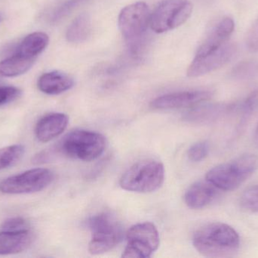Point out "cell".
<instances>
[{
	"instance_id": "6da1fadb",
	"label": "cell",
	"mask_w": 258,
	"mask_h": 258,
	"mask_svg": "<svg viewBox=\"0 0 258 258\" xmlns=\"http://www.w3.org/2000/svg\"><path fill=\"white\" fill-rule=\"evenodd\" d=\"M192 244L197 251L205 257H229L237 252L240 239L230 226L212 223L196 231Z\"/></svg>"
},
{
	"instance_id": "7a4b0ae2",
	"label": "cell",
	"mask_w": 258,
	"mask_h": 258,
	"mask_svg": "<svg viewBox=\"0 0 258 258\" xmlns=\"http://www.w3.org/2000/svg\"><path fill=\"white\" fill-rule=\"evenodd\" d=\"M258 169V156L247 154L211 169L206 180L218 189L231 191L237 189Z\"/></svg>"
},
{
	"instance_id": "3957f363",
	"label": "cell",
	"mask_w": 258,
	"mask_h": 258,
	"mask_svg": "<svg viewBox=\"0 0 258 258\" xmlns=\"http://www.w3.org/2000/svg\"><path fill=\"white\" fill-rule=\"evenodd\" d=\"M165 168L160 162L145 159L128 168L119 180L122 189L138 193H150L163 184Z\"/></svg>"
},
{
	"instance_id": "277c9868",
	"label": "cell",
	"mask_w": 258,
	"mask_h": 258,
	"mask_svg": "<svg viewBox=\"0 0 258 258\" xmlns=\"http://www.w3.org/2000/svg\"><path fill=\"white\" fill-rule=\"evenodd\" d=\"M87 226L92 233L89 251L93 255L108 252L123 239L122 226L110 214L103 212L91 217Z\"/></svg>"
},
{
	"instance_id": "5b68a950",
	"label": "cell",
	"mask_w": 258,
	"mask_h": 258,
	"mask_svg": "<svg viewBox=\"0 0 258 258\" xmlns=\"http://www.w3.org/2000/svg\"><path fill=\"white\" fill-rule=\"evenodd\" d=\"M105 137L97 132L76 130L64 136L59 149L71 159L92 162L98 159L105 151Z\"/></svg>"
},
{
	"instance_id": "8992f818",
	"label": "cell",
	"mask_w": 258,
	"mask_h": 258,
	"mask_svg": "<svg viewBox=\"0 0 258 258\" xmlns=\"http://www.w3.org/2000/svg\"><path fill=\"white\" fill-rule=\"evenodd\" d=\"M192 12L189 0H163L151 14L150 27L157 33L174 30L184 24Z\"/></svg>"
},
{
	"instance_id": "52a82bcc",
	"label": "cell",
	"mask_w": 258,
	"mask_h": 258,
	"mask_svg": "<svg viewBox=\"0 0 258 258\" xmlns=\"http://www.w3.org/2000/svg\"><path fill=\"white\" fill-rule=\"evenodd\" d=\"M127 245L122 257L147 258L159 246V234L152 223L145 222L132 226L127 233Z\"/></svg>"
},
{
	"instance_id": "ba28073f",
	"label": "cell",
	"mask_w": 258,
	"mask_h": 258,
	"mask_svg": "<svg viewBox=\"0 0 258 258\" xmlns=\"http://www.w3.org/2000/svg\"><path fill=\"white\" fill-rule=\"evenodd\" d=\"M53 180L54 174L50 170L34 168L3 180L0 191L9 195L33 193L48 187Z\"/></svg>"
},
{
	"instance_id": "9c48e42d",
	"label": "cell",
	"mask_w": 258,
	"mask_h": 258,
	"mask_svg": "<svg viewBox=\"0 0 258 258\" xmlns=\"http://www.w3.org/2000/svg\"><path fill=\"white\" fill-rule=\"evenodd\" d=\"M151 12L144 2H138L125 6L118 18L121 33L127 42L136 40L145 36L150 26Z\"/></svg>"
},
{
	"instance_id": "30bf717a",
	"label": "cell",
	"mask_w": 258,
	"mask_h": 258,
	"mask_svg": "<svg viewBox=\"0 0 258 258\" xmlns=\"http://www.w3.org/2000/svg\"><path fill=\"white\" fill-rule=\"evenodd\" d=\"M212 92L208 90H190L165 94L155 98L151 107L159 110L192 108L212 98Z\"/></svg>"
},
{
	"instance_id": "8fae6325",
	"label": "cell",
	"mask_w": 258,
	"mask_h": 258,
	"mask_svg": "<svg viewBox=\"0 0 258 258\" xmlns=\"http://www.w3.org/2000/svg\"><path fill=\"white\" fill-rule=\"evenodd\" d=\"M236 50L235 45L228 42L216 53L195 56L188 68V77H200L221 68L233 59Z\"/></svg>"
},
{
	"instance_id": "7c38bea8",
	"label": "cell",
	"mask_w": 258,
	"mask_h": 258,
	"mask_svg": "<svg viewBox=\"0 0 258 258\" xmlns=\"http://www.w3.org/2000/svg\"><path fill=\"white\" fill-rule=\"evenodd\" d=\"M234 30V21L230 18H223L203 41L196 53V56H203L215 53L221 49L226 44Z\"/></svg>"
},
{
	"instance_id": "4fadbf2b",
	"label": "cell",
	"mask_w": 258,
	"mask_h": 258,
	"mask_svg": "<svg viewBox=\"0 0 258 258\" xmlns=\"http://www.w3.org/2000/svg\"><path fill=\"white\" fill-rule=\"evenodd\" d=\"M69 123L68 115L51 113L42 117L35 127L36 139L41 142H48L63 133Z\"/></svg>"
},
{
	"instance_id": "5bb4252c",
	"label": "cell",
	"mask_w": 258,
	"mask_h": 258,
	"mask_svg": "<svg viewBox=\"0 0 258 258\" xmlns=\"http://www.w3.org/2000/svg\"><path fill=\"white\" fill-rule=\"evenodd\" d=\"M34 233L30 230L3 231L0 233V255L19 254L28 249L34 242Z\"/></svg>"
},
{
	"instance_id": "9a60e30c",
	"label": "cell",
	"mask_w": 258,
	"mask_h": 258,
	"mask_svg": "<svg viewBox=\"0 0 258 258\" xmlns=\"http://www.w3.org/2000/svg\"><path fill=\"white\" fill-rule=\"evenodd\" d=\"M75 82L69 74L61 71L45 73L38 79V89L47 95H59L74 87Z\"/></svg>"
},
{
	"instance_id": "2e32d148",
	"label": "cell",
	"mask_w": 258,
	"mask_h": 258,
	"mask_svg": "<svg viewBox=\"0 0 258 258\" xmlns=\"http://www.w3.org/2000/svg\"><path fill=\"white\" fill-rule=\"evenodd\" d=\"M224 104H201L192 107L183 116V119L194 124H209L219 119L234 108Z\"/></svg>"
},
{
	"instance_id": "e0dca14e",
	"label": "cell",
	"mask_w": 258,
	"mask_h": 258,
	"mask_svg": "<svg viewBox=\"0 0 258 258\" xmlns=\"http://www.w3.org/2000/svg\"><path fill=\"white\" fill-rule=\"evenodd\" d=\"M215 188L207 180L197 182L185 192V203L192 209H203L209 205L216 196Z\"/></svg>"
},
{
	"instance_id": "ac0fdd59",
	"label": "cell",
	"mask_w": 258,
	"mask_h": 258,
	"mask_svg": "<svg viewBox=\"0 0 258 258\" xmlns=\"http://www.w3.org/2000/svg\"><path fill=\"white\" fill-rule=\"evenodd\" d=\"M49 42V38L46 33L35 32L27 35L16 48L17 54L24 57L36 59L38 55L45 50Z\"/></svg>"
},
{
	"instance_id": "d6986e66",
	"label": "cell",
	"mask_w": 258,
	"mask_h": 258,
	"mask_svg": "<svg viewBox=\"0 0 258 258\" xmlns=\"http://www.w3.org/2000/svg\"><path fill=\"white\" fill-rule=\"evenodd\" d=\"M35 59L15 54L0 62V76L6 77H17L25 74L33 66Z\"/></svg>"
},
{
	"instance_id": "ffe728a7",
	"label": "cell",
	"mask_w": 258,
	"mask_h": 258,
	"mask_svg": "<svg viewBox=\"0 0 258 258\" xmlns=\"http://www.w3.org/2000/svg\"><path fill=\"white\" fill-rule=\"evenodd\" d=\"M92 30V22L89 15L83 13L77 16L68 27L66 39L72 43L84 42L89 38Z\"/></svg>"
},
{
	"instance_id": "44dd1931",
	"label": "cell",
	"mask_w": 258,
	"mask_h": 258,
	"mask_svg": "<svg viewBox=\"0 0 258 258\" xmlns=\"http://www.w3.org/2000/svg\"><path fill=\"white\" fill-rule=\"evenodd\" d=\"M25 148L24 145H9L0 149V171L13 166L18 163L24 156Z\"/></svg>"
},
{
	"instance_id": "7402d4cb",
	"label": "cell",
	"mask_w": 258,
	"mask_h": 258,
	"mask_svg": "<svg viewBox=\"0 0 258 258\" xmlns=\"http://www.w3.org/2000/svg\"><path fill=\"white\" fill-rule=\"evenodd\" d=\"M232 76L238 80H248L258 77V62H245L238 65L232 71Z\"/></svg>"
},
{
	"instance_id": "603a6c76",
	"label": "cell",
	"mask_w": 258,
	"mask_h": 258,
	"mask_svg": "<svg viewBox=\"0 0 258 258\" xmlns=\"http://www.w3.org/2000/svg\"><path fill=\"white\" fill-rule=\"evenodd\" d=\"M89 1V0H66L53 12L51 21L53 22L60 21L62 18L68 16L71 12L78 8L80 5H83V3Z\"/></svg>"
},
{
	"instance_id": "cb8c5ba5",
	"label": "cell",
	"mask_w": 258,
	"mask_h": 258,
	"mask_svg": "<svg viewBox=\"0 0 258 258\" xmlns=\"http://www.w3.org/2000/svg\"><path fill=\"white\" fill-rule=\"evenodd\" d=\"M241 204L246 210L258 213V185L248 188L243 192Z\"/></svg>"
},
{
	"instance_id": "d4e9b609",
	"label": "cell",
	"mask_w": 258,
	"mask_h": 258,
	"mask_svg": "<svg viewBox=\"0 0 258 258\" xmlns=\"http://www.w3.org/2000/svg\"><path fill=\"white\" fill-rule=\"evenodd\" d=\"M209 152V145L207 142H198L191 145L188 150V157L194 162H200L204 160Z\"/></svg>"
},
{
	"instance_id": "484cf974",
	"label": "cell",
	"mask_w": 258,
	"mask_h": 258,
	"mask_svg": "<svg viewBox=\"0 0 258 258\" xmlns=\"http://www.w3.org/2000/svg\"><path fill=\"white\" fill-rule=\"evenodd\" d=\"M2 230L5 231H21V230H30L28 221L21 217H15L6 220L3 225Z\"/></svg>"
},
{
	"instance_id": "4316f807",
	"label": "cell",
	"mask_w": 258,
	"mask_h": 258,
	"mask_svg": "<svg viewBox=\"0 0 258 258\" xmlns=\"http://www.w3.org/2000/svg\"><path fill=\"white\" fill-rule=\"evenodd\" d=\"M21 95V89L15 86H0V106L8 104Z\"/></svg>"
},
{
	"instance_id": "83f0119b",
	"label": "cell",
	"mask_w": 258,
	"mask_h": 258,
	"mask_svg": "<svg viewBox=\"0 0 258 258\" xmlns=\"http://www.w3.org/2000/svg\"><path fill=\"white\" fill-rule=\"evenodd\" d=\"M246 45L248 49L253 53L258 51V18L248 32L246 39Z\"/></svg>"
},
{
	"instance_id": "f1b7e54d",
	"label": "cell",
	"mask_w": 258,
	"mask_h": 258,
	"mask_svg": "<svg viewBox=\"0 0 258 258\" xmlns=\"http://www.w3.org/2000/svg\"><path fill=\"white\" fill-rule=\"evenodd\" d=\"M254 142H255L256 145L258 147V126L256 129L255 135H254Z\"/></svg>"
},
{
	"instance_id": "f546056e",
	"label": "cell",
	"mask_w": 258,
	"mask_h": 258,
	"mask_svg": "<svg viewBox=\"0 0 258 258\" xmlns=\"http://www.w3.org/2000/svg\"><path fill=\"white\" fill-rule=\"evenodd\" d=\"M0 83H1V80H0Z\"/></svg>"
}]
</instances>
